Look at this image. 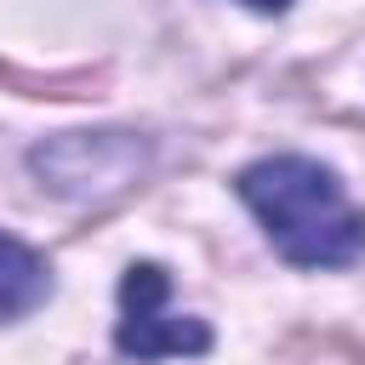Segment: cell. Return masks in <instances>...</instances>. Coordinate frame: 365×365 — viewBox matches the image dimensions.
I'll use <instances>...</instances> for the list:
<instances>
[{"mask_svg":"<svg viewBox=\"0 0 365 365\" xmlns=\"http://www.w3.org/2000/svg\"><path fill=\"white\" fill-rule=\"evenodd\" d=\"M240 194L268 228L274 251L297 268H342L365 251V211L319 160L302 154L257 160L240 177Z\"/></svg>","mask_w":365,"mask_h":365,"instance_id":"1","label":"cell"},{"mask_svg":"<svg viewBox=\"0 0 365 365\" xmlns=\"http://www.w3.org/2000/svg\"><path fill=\"white\" fill-rule=\"evenodd\" d=\"M143 165H148V143L131 131H68L34 148V171L46 177L51 194H68V200L120 194L125 182L143 177Z\"/></svg>","mask_w":365,"mask_h":365,"instance_id":"2","label":"cell"},{"mask_svg":"<svg viewBox=\"0 0 365 365\" xmlns=\"http://www.w3.org/2000/svg\"><path fill=\"white\" fill-rule=\"evenodd\" d=\"M120 354L131 359H171V354H205L211 331L188 314L165 308V274L154 262H131L120 279Z\"/></svg>","mask_w":365,"mask_h":365,"instance_id":"3","label":"cell"},{"mask_svg":"<svg viewBox=\"0 0 365 365\" xmlns=\"http://www.w3.org/2000/svg\"><path fill=\"white\" fill-rule=\"evenodd\" d=\"M46 285H51V279H46V262H40L23 240L0 234V319L34 308V302L46 297Z\"/></svg>","mask_w":365,"mask_h":365,"instance_id":"4","label":"cell"},{"mask_svg":"<svg viewBox=\"0 0 365 365\" xmlns=\"http://www.w3.org/2000/svg\"><path fill=\"white\" fill-rule=\"evenodd\" d=\"M245 6H257V11H285L291 0H245Z\"/></svg>","mask_w":365,"mask_h":365,"instance_id":"5","label":"cell"}]
</instances>
